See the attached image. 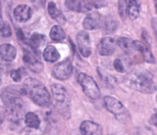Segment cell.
<instances>
[{
    "instance_id": "7a4b0ae2",
    "label": "cell",
    "mask_w": 157,
    "mask_h": 135,
    "mask_svg": "<svg viewBox=\"0 0 157 135\" xmlns=\"http://www.w3.org/2000/svg\"><path fill=\"white\" fill-rule=\"evenodd\" d=\"M20 91L9 87L2 93V100L6 107V114L9 121L17 122L20 121L24 114V104L19 98Z\"/></svg>"
},
{
    "instance_id": "836d02e7",
    "label": "cell",
    "mask_w": 157,
    "mask_h": 135,
    "mask_svg": "<svg viewBox=\"0 0 157 135\" xmlns=\"http://www.w3.org/2000/svg\"><path fill=\"white\" fill-rule=\"evenodd\" d=\"M0 84H1V77H0Z\"/></svg>"
},
{
    "instance_id": "5bb4252c",
    "label": "cell",
    "mask_w": 157,
    "mask_h": 135,
    "mask_svg": "<svg viewBox=\"0 0 157 135\" xmlns=\"http://www.w3.org/2000/svg\"><path fill=\"white\" fill-rule=\"evenodd\" d=\"M80 132L85 135H101L102 128L94 122L85 121L80 125Z\"/></svg>"
},
{
    "instance_id": "277c9868",
    "label": "cell",
    "mask_w": 157,
    "mask_h": 135,
    "mask_svg": "<svg viewBox=\"0 0 157 135\" xmlns=\"http://www.w3.org/2000/svg\"><path fill=\"white\" fill-rule=\"evenodd\" d=\"M52 92L60 112L64 116L70 117V98L66 89L59 84H53Z\"/></svg>"
},
{
    "instance_id": "83f0119b",
    "label": "cell",
    "mask_w": 157,
    "mask_h": 135,
    "mask_svg": "<svg viewBox=\"0 0 157 135\" xmlns=\"http://www.w3.org/2000/svg\"><path fill=\"white\" fill-rule=\"evenodd\" d=\"M117 23L114 20H108L105 23V31L107 32H112L116 29Z\"/></svg>"
},
{
    "instance_id": "d6a6232c",
    "label": "cell",
    "mask_w": 157,
    "mask_h": 135,
    "mask_svg": "<svg viewBox=\"0 0 157 135\" xmlns=\"http://www.w3.org/2000/svg\"><path fill=\"white\" fill-rule=\"evenodd\" d=\"M155 35H156V38H157V25L155 27Z\"/></svg>"
},
{
    "instance_id": "1f68e13d",
    "label": "cell",
    "mask_w": 157,
    "mask_h": 135,
    "mask_svg": "<svg viewBox=\"0 0 157 135\" xmlns=\"http://www.w3.org/2000/svg\"><path fill=\"white\" fill-rule=\"evenodd\" d=\"M2 121H3V115H2V113L0 112V123L2 122Z\"/></svg>"
},
{
    "instance_id": "8992f818",
    "label": "cell",
    "mask_w": 157,
    "mask_h": 135,
    "mask_svg": "<svg viewBox=\"0 0 157 135\" xmlns=\"http://www.w3.org/2000/svg\"><path fill=\"white\" fill-rule=\"evenodd\" d=\"M78 83L83 88L84 93L91 99L96 100L100 97V89L96 81L86 74L81 73L78 75Z\"/></svg>"
},
{
    "instance_id": "f546056e",
    "label": "cell",
    "mask_w": 157,
    "mask_h": 135,
    "mask_svg": "<svg viewBox=\"0 0 157 135\" xmlns=\"http://www.w3.org/2000/svg\"><path fill=\"white\" fill-rule=\"evenodd\" d=\"M150 123L153 124V125H155L157 128V113L155 114V115H153V117L150 119Z\"/></svg>"
},
{
    "instance_id": "3957f363",
    "label": "cell",
    "mask_w": 157,
    "mask_h": 135,
    "mask_svg": "<svg viewBox=\"0 0 157 135\" xmlns=\"http://www.w3.org/2000/svg\"><path fill=\"white\" fill-rule=\"evenodd\" d=\"M25 92L29 94L31 100L40 107L46 108L52 103L50 93L47 88L39 81L33 78H28L24 84Z\"/></svg>"
},
{
    "instance_id": "d4e9b609",
    "label": "cell",
    "mask_w": 157,
    "mask_h": 135,
    "mask_svg": "<svg viewBox=\"0 0 157 135\" xmlns=\"http://www.w3.org/2000/svg\"><path fill=\"white\" fill-rule=\"evenodd\" d=\"M119 14L122 20H125L128 16V3L127 0H119Z\"/></svg>"
},
{
    "instance_id": "ba28073f",
    "label": "cell",
    "mask_w": 157,
    "mask_h": 135,
    "mask_svg": "<svg viewBox=\"0 0 157 135\" xmlns=\"http://www.w3.org/2000/svg\"><path fill=\"white\" fill-rule=\"evenodd\" d=\"M76 41L80 53L84 57H89L91 54V40L86 31H80L76 36Z\"/></svg>"
},
{
    "instance_id": "cb8c5ba5",
    "label": "cell",
    "mask_w": 157,
    "mask_h": 135,
    "mask_svg": "<svg viewBox=\"0 0 157 135\" xmlns=\"http://www.w3.org/2000/svg\"><path fill=\"white\" fill-rule=\"evenodd\" d=\"M98 25L99 26V23L98 22V19L95 18L93 16L88 15L86 17V18L83 21V27L87 30H93L98 28Z\"/></svg>"
},
{
    "instance_id": "ffe728a7",
    "label": "cell",
    "mask_w": 157,
    "mask_h": 135,
    "mask_svg": "<svg viewBox=\"0 0 157 135\" xmlns=\"http://www.w3.org/2000/svg\"><path fill=\"white\" fill-rule=\"evenodd\" d=\"M25 123L30 129H38L40 125V121L37 114L29 112L25 115Z\"/></svg>"
},
{
    "instance_id": "9c48e42d",
    "label": "cell",
    "mask_w": 157,
    "mask_h": 135,
    "mask_svg": "<svg viewBox=\"0 0 157 135\" xmlns=\"http://www.w3.org/2000/svg\"><path fill=\"white\" fill-rule=\"evenodd\" d=\"M65 6L69 10L86 13L92 9V4L88 0H65Z\"/></svg>"
},
{
    "instance_id": "8fae6325",
    "label": "cell",
    "mask_w": 157,
    "mask_h": 135,
    "mask_svg": "<svg viewBox=\"0 0 157 135\" xmlns=\"http://www.w3.org/2000/svg\"><path fill=\"white\" fill-rule=\"evenodd\" d=\"M115 40L111 37H105L101 39L98 46V53L102 56H109L114 53L115 52Z\"/></svg>"
},
{
    "instance_id": "7c38bea8",
    "label": "cell",
    "mask_w": 157,
    "mask_h": 135,
    "mask_svg": "<svg viewBox=\"0 0 157 135\" xmlns=\"http://www.w3.org/2000/svg\"><path fill=\"white\" fill-rule=\"evenodd\" d=\"M132 46H133V50H136L138 52H140L143 55L144 60L148 63V64H155V59L149 48V46L144 43L142 42L140 40H133L132 41Z\"/></svg>"
},
{
    "instance_id": "5b68a950",
    "label": "cell",
    "mask_w": 157,
    "mask_h": 135,
    "mask_svg": "<svg viewBox=\"0 0 157 135\" xmlns=\"http://www.w3.org/2000/svg\"><path fill=\"white\" fill-rule=\"evenodd\" d=\"M104 104L106 109L114 115V117L121 122L126 123L130 121L131 116L130 112L126 110V108L122 105L121 101L113 97H105Z\"/></svg>"
},
{
    "instance_id": "4316f807",
    "label": "cell",
    "mask_w": 157,
    "mask_h": 135,
    "mask_svg": "<svg viewBox=\"0 0 157 135\" xmlns=\"http://www.w3.org/2000/svg\"><path fill=\"white\" fill-rule=\"evenodd\" d=\"M10 75H11V77H12V79H13L14 81L18 82V81H20V80L22 79V77H23V75H25V73H24L23 69L18 68V69H17V70H13V71L11 72Z\"/></svg>"
},
{
    "instance_id": "4dcf8cb0",
    "label": "cell",
    "mask_w": 157,
    "mask_h": 135,
    "mask_svg": "<svg viewBox=\"0 0 157 135\" xmlns=\"http://www.w3.org/2000/svg\"><path fill=\"white\" fill-rule=\"evenodd\" d=\"M155 11L157 13V0H155Z\"/></svg>"
},
{
    "instance_id": "30bf717a",
    "label": "cell",
    "mask_w": 157,
    "mask_h": 135,
    "mask_svg": "<svg viewBox=\"0 0 157 135\" xmlns=\"http://www.w3.org/2000/svg\"><path fill=\"white\" fill-rule=\"evenodd\" d=\"M24 63L27 64L29 70H31L34 73H40L43 70V64L36 57L35 54H33L31 52L25 51L24 56H23Z\"/></svg>"
},
{
    "instance_id": "ac0fdd59",
    "label": "cell",
    "mask_w": 157,
    "mask_h": 135,
    "mask_svg": "<svg viewBox=\"0 0 157 135\" xmlns=\"http://www.w3.org/2000/svg\"><path fill=\"white\" fill-rule=\"evenodd\" d=\"M43 58L49 63H55L60 58V53L53 46H47L43 52Z\"/></svg>"
},
{
    "instance_id": "d6986e66",
    "label": "cell",
    "mask_w": 157,
    "mask_h": 135,
    "mask_svg": "<svg viewBox=\"0 0 157 135\" xmlns=\"http://www.w3.org/2000/svg\"><path fill=\"white\" fill-rule=\"evenodd\" d=\"M140 15V2L139 0L128 1V17L134 20Z\"/></svg>"
},
{
    "instance_id": "4fadbf2b",
    "label": "cell",
    "mask_w": 157,
    "mask_h": 135,
    "mask_svg": "<svg viewBox=\"0 0 157 135\" xmlns=\"http://www.w3.org/2000/svg\"><path fill=\"white\" fill-rule=\"evenodd\" d=\"M14 17L17 22L23 23L28 21L32 15V9L27 5H19L14 9Z\"/></svg>"
},
{
    "instance_id": "f1b7e54d",
    "label": "cell",
    "mask_w": 157,
    "mask_h": 135,
    "mask_svg": "<svg viewBox=\"0 0 157 135\" xmlns=\"http://www.w3.org/2000/svg\"><path fill=\"white\" fill-rule=\"evenodd\" d=\"M114 68L117 72L119 73H124L125 72V67H124V64H122V62L120 60V59H116L114 61Z\"/></svg>"
},
{
    "instance_id": "484cf974",
    "label": "cell",
    "mask_w": 157,
    "mask_h": 135,
    "mask_svg": "<svg viewBox=\"0 0 157 135\" xmlns=\"http://www.w3.org/2000/svg\"><path fill=\"white\" fill-rule=\"evenodd\" d=\"M0 35L2 37H10L11 36V29H10V27L5 23L1 17H0Z\"/></svg>"
},
{
    "instance_id": "9a60e30c",
    "label": "cell",
    "mask_w": 157,
    "mask_h": 135,
    "mask_svg": "<svg viewBox=\"0 0 157 135\" xmlns=\"http://www.w3.org/2000/svg\"><path fill=\"white\" fill-rule=\"evenodd\" d=\"M17 50L10 44L0 45V58L6 62H11L16 58Z\"/></svg>"
},
{
    "instance_id": "603a6c76",
    "label": "cell",
    "mask_w": 157,
    "mask_h": 135,
    "mask_svg": "<svg viewBox=\"0 0 157 135\" xmlns=\"http://www.w3.org/2000/svg\"><path fill=\"white\" fill-rule=\"evenodd\" d=\"M132 40L128 39V38H120L118 40V45L127 53H131L132 51L133 50V46H132Z\"/></svg>"
},
{
    "instance_id": "e0dca14e",
    "label": "cell",
    "mask_w": 157,
    "mask_h": 135,
    "mask_svg": "<svg viewBox=\"0 0 157 135\" xmlns=\"http://www.w3.org/2000/svg\"><path fill=\"white\" fill-rule=\"evenodd\" d=\"M97 71H98V75H99L101 81H102L107 87H110V88H113V87H115L117 86V80H116V78H115L113 75H111L109 74L108 72H106V71H104L103 69L98 68V67L97 68Z\"/></svg>"
},
{
    "instance_id": "52a82bcc",
    "label": "cell",
    "mask_w": 157,
    "mask_h": 135,
    "mask_svg": "<svg viewBox=\"0 0 157 135\" xmlns=\"http://www.w3.org/2000/svg\"><path fill=\"white\" fill-rule=\"evenodd\" d=\"M73 72V65L69 60H64L57 64L52 69L53 76L58 80H66L70 77Z\"/></svg>"
},
{
    "instance_id": "7402d4cb",
    "label": "cell",
    "mask_w": 157,
    "mask_h": 135,
    "mask_svg": "<svg viewBox=\"0 0 157 135\" xmlns=\"http://www.w3.org/2000/svg\"><path fill=\"white\" fill-rule=\"evenodd\" d=\"M50 38L55 42L63 41L65 39V32L60 26H53L50 31Z\"/></svg>"
},
{
    "instance_id": "6da1fadb",
    "label": "cell",
    "mask_w": 157,
    "mask_h": 135,
    "mask_svg": "<svg viewBox=\"0 0 157 135\" xmlns=\"http://www.w3.org/2000/svg\"><path fill=\"white\" fill-rule=\"evenodd\" d=\"M124 83L128 87L144 94H153L157 90L153 75L144 70L131 72L124 77Z\"/></svg>"
},
{
    "instance_id": "44dd1931",
    "label": "cell",
    "mask_w": 157,
    "mask_h": 135,
    "mask_svg": "<svg viewBox=\"0 0 157 135\" xmlns=\"http://www.w3.org/2000/svg\"><path fill=\"white\" fill-rule=\"evenodd\" d=\"M45 42H46V37L40 33H33L29 40V44L33 49H39L40 46L45 44Z\"/></svg>"
},
{
    "instance_id": "2e32d148",
    "label": "cell",
    "mask_w": 157,
    "mask_h": 135,
    "mask_svg": "<svg viewBox=\"0 0 157 135\" xmlns=\"http://www.w3.org/2000/svg\"><path fill=\"white\" fill-rule=\"evenodd\" d=\"M48 12L50 14V16L55 19L57 22H59L60 24H64L66 21L65 17L63 16V14L58 9V7L56 6V5L53 2H50L48 4Z\"/></svg>"
}]
</instances>
